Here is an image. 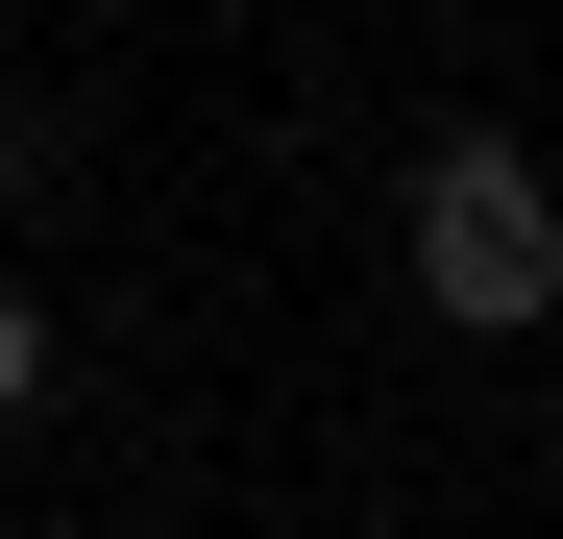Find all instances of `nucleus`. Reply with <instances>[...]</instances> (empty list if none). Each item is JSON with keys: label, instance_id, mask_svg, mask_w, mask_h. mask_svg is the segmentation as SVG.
Masks as SVG:
<instances>
[{"label": "nucleus", "instance_id": "f257e3e1", "mask_svg": "<svg viewBox=\"0 0 563 539\" xmlns=\"http://www.w3.org/2000/svg\"><path fill=\"white\" fill-rule=\"evenodd\" d=\"M393 270H417L441 343H539V319H563V172H539L515 123H441L417 197H393Z\"/></svg>", "mask_w": 563, "mask_h": 539}, {"label": "nucleus", "instance_id": "f03ea898", "mask_svg": "<svg viewBox=\"0 0 563 539\" xmlns=\"http://www.w3.org/2000/svg\"><path fill=\"white\" fill-rule=\"evenodd\" d=\"M25 393H49V295L0 270V417H25Z\"/></svg>", "mask_w": 563, "mask_h": 539}]
</instances>
